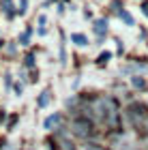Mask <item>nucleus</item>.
Returning a JSON list of instances; mask_svg holds the SVG:
<instances>
[{"mask_svg": "<svg viewBox=\"0 0 148 150\" xmlns=\"http://www.w3.org/2000/svg\"><path fill=\"white\" fill-rule=\"evenodd\" d=\"M95 32L99 37H103V32H107V22L105 19H97L95 22Z\"/></svg>", "mask_w": 148, "mask_h": 150, "instance_id": "1", "label": "nucleus"}, {"mask_svg": "<svg viewBox=\"0 0 148 150\" xmlns=\"http://www.w3.org/2000/svg\"><path fill=\"white\" fill-rule=\"evenodd\" d=\"M144 13H146V15H148V4H144Z\"/></svg>", "mask_w": 148, "mask_h": 150, "instance_id": "6", "label": "nucleus"}, {"mask_svg": "<svg viewBox=\"0 0 148 150\" xmlns=\"http://www.w3.org/2000/svg\"><path fill=\"white\" fill-rule=\"evenodd\" d=\"M120 17H123V19H125V22L129 24V26L133 24V17H131V15H129V13H127V11H120Z\"/></svg>", "mask_w": 148, "mask_h": 150, "instance_id": "5", "label": "nucleus"}, {"mask_svg": "<svg viewBox=\"0 0 148 150\" xmlns=\"http://www.w3.org/2000/svg\"><path fill=\"white\" fill-rule=\"evenodd\" d=\"M47 101H50V92H43V94H41V99H39V105L45 107V105H47Z\"/></svg>", "mask_w": 148, "mask_h": 150, "instance_id": "4", "label": "nucleus"}, {"mask_svg": "<svg viewBox=\"0 0 148 150\" xmlns=\"http://www.w3.org/2000/svg\"><path fill=\"white\" fill-rule=\"evenodd\" d=\"M58 118H60V116H58V114H54V116H50V118H47V120H45V129H50L52 125H56V122H58Z\"/></svg>", "mask_w": 148, "mask_h": 150, "instance_id": "3", "label": "nucleus"}, {"mask_svg": "<svg viewBox=\"0 0 148 150\" xmlns=\"http://www.w3.org/2000/svg\"><path fill=\"white\" fill-rule=\"evenodd\" d=\"M71 41H75V43H77V45H82V47H84V45H88V39H86L84 35H71Z\"/></svg>", "mask_w": 148, "mask_h": 150, "instance_id": "2", "label": "nucleus"}]
</instances>
